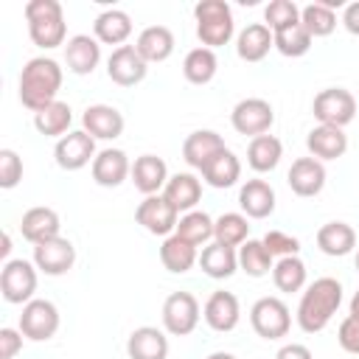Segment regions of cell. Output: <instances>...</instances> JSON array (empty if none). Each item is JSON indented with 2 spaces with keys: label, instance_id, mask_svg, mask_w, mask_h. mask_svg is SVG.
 Returning <instances> with one entry per match:
<instances>
[{
  "label": "cell",
  "instance_id": "1",
  "mask_svg": "<svg viewBox=\"0 0 359 359\" xmlns=\"http://www.w3.org/2000/svg\"><path fill=\"white\" fill-rule=\"evenodd\" d=\"M62 87V67L50 56H36L28 59L22 73H20V101L31 112L45 109L48 104L56 101V93Z\"/></svg>",
  "mask_w": 359,
  "mask_h": 359
},
{
  "label": "cell",
  "instance_id": "2",
  "mask_svg": "<svg viewBox=\"0 0 359 359\" xmlns=\"http://www.w3.org/2000/svg\"><path fill=\"white\" fill-rule=\"evenodd\" d=\"M339 303H342V283L337 278H317L314 283H309V289L300 297L297 325L306 334L323 331L331 323V317L337 314Z\"/></svg>",
  "mask_w": 359,
  "mask_h": 359
},
{
  "label": "cell",
  "instance_id": "3",
  "mask_svg": "<svg viewBox=\"0 0 359 359\" xmlns=\"http://www.w3.org/2000/svg\"><path fill=\"white\" fill-rule=\"evenodd\" d=\"M25 20H28V36L36 48H59L65 45V14L59 0H28L25 3Z\"/></svg>",
  "mask_w": 359,
  "mask_h": 359
},
{
  "label": "cell",
  "instance_id": "4",
  "mask_svg": "<svg viewBox=\"0 0 359 359\" xmlns=\"http://www.w3.org/2000/svg\"><path fill=\"white\" fill-rule=\"evenodd\" d=\"M194 20H196V36L202 48H222L233 39L236 22H233V8L224 0H202L194 6Z\"/></svg>",
  "mask_w": 359,
  "mask_h": 359
},
{
  "label": "cell",
  "instance_id": "5",
  "mask_svg": "<svg viewBox=\"0 0 359 359\" xmlns=\"http://www.w3.org/2000/svg\"><path fill=\"white\" fill-rule=\"evenodd\" d=\"M34 292H36V264L25 261V258H11L3 264V272H0V294L6 303H14V306H25L34 300Z\"/></svg>",
  "mask_w": 359,
  "mask_h": 359
},
{
  "label": "cell",
  "instance_id": "6",
  "mask_svg": "<svg viewBox=\"0 0 359 359\" xmlns=\"http://www.w3.org/2000/svg\"><path fill=\"white\" fill-rule=\"evenodd\" d=\"M311 112L314 118L323 123V126H348L356 115V98L353 93H348L345 87H325L314 95V104H311Z\"/></svg>",
  "mask_w": 359,
  "mask_h": 359
},
{
  "label": "cell",
  "instance_id": "7",
  "mask_svg": "<svg viewBox=\"0 0 359 359\" xmlns=\"http://www.w3.org/2000/svg\"><path fill=\"white\" fill-rule=\"evenodd\" d=\"M250 323H252V331L258 337L280 339L292 328V314H289V306L280 297H261L250 309Z\"/></svg>",
  "mask_w": 359,
  "mask_h": 359
},
{
  "label": "cell",
  "instance_id": "8",
  "mask_svg": "<svg viewBox=\"0 0 359 359\" xmlns=\"http://www.w3.org/2000/svg\"><path fill=\"white\" fill-rule=\"evenodd\" d=\"M20 331L31 342H45L59 331V309L50 300L34 297L31 303L22 306L20 314Z\"/></svg>",
  "mask_w": 359,
  "mask_h": 359
},
{
  "label": "cell",
  "instance_id": "9",
  "mask_svg": "<svg viewBox=\"0 0 359 359\" xmlns=\"http://www.w3.org/2000/svg\"><path fill=\"white\" fill-rule=\"evenodd\" d=\"M199 323V300L191 292H171L163 303V328L171 337H188Z\"/></svg>",
  "mask_w": 359,
  "mask_h": 359
},
{
  "label": "cell",
  "instance_id": "10",
  "mask_svg": "<svg viewBox=\"0 0 359 359\" xmlns=\"http://www.w3.org/2000/svg\"><path fill=\"white\" fill-rule=\"evenodd\" d=\"M275 121V112H272V104L264 101V98H244L233 107L230 112V123L238 135H250V137H258V135H266L269 126Z\"/></svg>",
  "mask_w": 359,
  "mask_h": 359
},
{
  "label": "cell",
  "instance_id": "11",
  "mask_svg": "<svg viewBox=\"0 0 359 359\" xmlns=\"http://www.w3.org/2000/svg\"><path fill=\"white\" fill-rule=\"evenodd\" d=\"M135 219H137V224H143L151 236H165V238H168V236H174V230H177L180 213H177V208H174L165 196L154 194V196H146V199L137 205Z\"/></svg>",
  "mask_w": 359,
  "mask_h": 359
},
{
  "label": "cell",
  "instance_id": "12",
  "mask_svg": "<svg viewBox=\"0 0 359 359\" xmlns=\"http://www.w3.org/2000/svg\"><path fill=\"white\" fill-rule=\"evenodd\" d=\"M53 157H56V165H59V168H65V171H79V168H84L87 163L95 160V137H90L84 129L67 132L65 137L56 140Z\"/></svg>",
  "mask_w": 359,
  "mask_h": 359
},
{
  "label": "cell",
  "instance_id": "13",
  "mask_svg": "<svg viewBox=\"0 0 359 359\" xmlns=\"http://www.w3.org/2000/svg\"><path fill=\"white\" fill-rule=\"evenodd\" d=\"M146 70H149V65L143 62V56L137 53L135 45H121V48H115V50L109 53V59H107V76H109L115 84H121V87H135V84H140V81L146 79Z\"/></svg>",
  "mask_w": 359,
  "mask_h": 359
},
{
  "label": "cell",
  "instance_id": "14",
  "mask_svg": "<svg viewBox=\"0 0 359 359\" xmlns=\"http://www.w3.org/2000/svg\"><path fill=\"white\" fill-rule=\"evenodd\" d=\"M34 264L45 275H53V278L65 275L76 264V247L62 236H56L50 241H42V244H34Z\"/></svg>",
  "mask_w": 359,
  "mask_h": 359
},
{
  "label": "cell",
  "instance_id": "15",
  "mask_svg": "<svg viewBox=\"0 0 359 359\" xmlns=\"http://www.w3.org/2000/svg\"><path fill=\"white\" fill-rule=\"evenodd\" d=\"M202 314H205V323H208L213 331L227 334V331H233V328L238 325V320H241V306H238V297H236L233 292H222V289H219V292H213V294L208 297Z\"/></svg>",
  "mask_w": 359,
  "mask_h": 359
},
{
  "label": "cell",
  "instance_id": "16",
  "mask_svg": "<svg viewBox=\"0 0 359 359\" xmlns=\"http://www.w3.org/2000/svg\"><path fill=\"white\" fill-rule=\"evenodd\" d=\"M65 62H67V70L76 73V76H90L98 62H101V45L95 36L90 34H76L67 39L65 45Z\"/></svg>",
  "mask_w": 359,
  "mask_h": 359
},
{
  "label": "cell",
  "instance_id": "17",
  "mask_svg": "<svg viewBox=\"0 0 359 359\" xmlns=\"http://www.w3.org/2000/svg\"><path fill=\"white\" fill-rule=\"evenodd\" d=\"M84 132L95 140H115L123 132V115L109 104H93L81 115Z\"/></svg>",
  "mask_w": 359,
  "mask_h": 359
},
{
  "label": "cell",
  "instance_id": "18",
  "mask_svg": "<svg viewBox=\"0 0 359 359\" xmlns=\"http://www.w3.org/2000/svg\"><path fill=\"white\" fill-rule=\"evenodd\" d=\"M222 149H227V146H224V140H222L219 132H213V129H196L182 143V160L191 168H199L202 171Z\"/></svg>",
  "mask_w": 359,
  "mask_h": 359
},
{
  "label": "cell",
  "instance_id": "19",
  "mask_svg": "<svg viewBox=\"0 0 359 359\" xmlns=\"http://www.w3.org/2000/svg\"><path fill=\"white\" fill-rule=\"evenodd\" d=\"M286 182L297 196H317L325 185V168L317 157H297L286 174Z\"/></svg>",
  "mask_w": 359,
  "mask_h": 359
},
{
  "label": "cell",
  "instance_id": "20",
  "mask_svg": "<svg viewBox=\"0 0 359 359\" xmlns=\"http://www.w3.org/2000/svg\"><path fill=\"white\" fill-rule=\"evenodd\" d=\"M132 174V163L121 149H104L93 160V180L101 188H118Z\"/></svg>",
  "mask_w": 359,
  "mask_h": 359
},
{
  "label": "cell",
  "instance_id": "21",
  "mask_svg": "<svg viewBox=\"0 0 359 359\" xmlns=\"http://www.w3.org/2000/svg\"><path fill=\"white\" fill-rule=\"evenodd\" d=\"M132 182L135 188L143 194V196H154L160 188H165L168 182V168H165V160L157 157V154H140L135 163H132Z\"/></svg>",
  "mask_w": 359,
  "mask_h": 359
},
{
  "label": "cell",
  "instance_id": "22",
  "mask_svg": "<svg viewBox=\"0 0 359 359\" xmlns=\"http://www.w3.org/2000/svg\"><path fill=\"white\" fill-rule=\"evenodd\" d=\"M59 213L53 208H45V205H36L31 210L22 213V222H20V233L22 238H28L31 244H42V241H50L59 236Z\"/></svg>",
  "mask_w": 359,
  "mask_h": 359
},
{
  "label": "cell",
  "instance_id": "23",
  "mask_svg": "<svg viewBox=\"0 0 359 359\" xmlns=\"http://www.w3.org/2000/svg\"><path fill=\"white\" fill-rule=\"evenodd\" d=\"M129 359H165L168 356V337L154 325H140L126 339Z\"/></svg>",
  "mask_w": 359,
  "mask_h": 359
},
{
  "label": "cell",
  "instance_id": "24",
  "mask_svg": "<svg viewBox=\"0 0 359 359\" xmlns=\"http://www.w3.org/2000/svg\"><path fill=\"white\" fill-rule=\"evenodd\" d=\"M238 205L247 219H266L275 210V191L266 180H247L238 191Z\"/></svg>",
  "mask_w": 359,
  "mask_h": 359
},
{
  "label": "cell",
  "instance_id": "25",
  "mask_svg": "<svg viewBox=\"0 0 359 359\" xmlns=\"http://www.w3.org/2000/svg\"><path fill=\"white\" fill-rule=\"evenodd\" d=\"M306 146L311 151V157H317L320 163L323 160H337L348 151V135L337 126H314L306 137Z\"/></svg>",
  "mask_w": 359,
  "mask_h": 359
},
{
  "label": "cell",
  "instance_id": "26",
  "mask_svg": "<svg viewBox=\"0 0 359 359\" xmlns=\"http://www.w3.org/2000/svg\"><path fill=\"white\" fill-rule=\"evenodd\" d=\"M93 31H95V39L104 42V45H123L129 36H132V17L121 8H107L95 17L93 22Z\"/></svg>",
  "mask_w": 359,
  "mask_h": 359
},
{
  "label": "cell",
  "instance_id": "27",
  "mask_svg": "<svg viewBox=\"0 0 359 359\" xmlns=\"http://www.w3.org/2000/svg\"><path fill=\"white\" fill-rule=\"evenodd\" d=\"M135 48H137V53L143 56L146 65H151V62H165V59L174 53V34H171V28H165V25H149V28L140 31Z\"/></svg>",
  "mask_w": 359,
  "mask_h": 359
},
{
  "label": "cell",
  "instance_id": "28",
  "mask_svg": "<svg viewBox=\"0 0 359 359\" xmlns=\"http://www.w3.org/2000/svg\"><path fill=\"white\" fill-rule=\"evenodd\" d=\"M272 48H275V34H272L264 22L247 25V28L238 34V39H236V53H238V59H244V62H261Z\"/></svg>",
  "mask_w": 359,
  "mask_h": 359
},
{
  "label": "cell",
  "instance_id": "29",
  "mask_svg": "<svg viewBox=\"0 0 359 359\" xmlns=\"http://www.w3.org/2000/svg\"><path fill=\"white\" fill-rule=\"evenodd\" d=\"M163 196L177 208V213L180 210H194L196 208V202L202 199V182L191 174V171H180V174H174V177H168V182H165V188H163Z\"/></svg>",
  "mask_w": 359,
  "mask_h": 359
},
{
  "label": "cell",
  "instance_id": "30",
  "mask_svg": "<svg viewBox=\"0 0 359 359\" xmlns=\"http://www.w3.org/2000/svg\"><path fill=\"white\" fill-rule=\"evenodd\" d=\"M196 264L202 266V272H205L208 278L222 280V278H230V275L236 272V266H238V252H236L233 247H224V244H219V241H210V244L202 247Z\"/></svg>",
  "mask_w": 359,
  "mask_h": 359
},
{
  "label": "cell",
  "instance_id": "31",
  "mask_svg": "<svg viewBox=\"0 0 359 359\" xmlns=\"http://www.w3.org/2000/svg\"><path fill=\"white\" fill-rule=\"evenodd\" d=\"M317 247L331 258H342L356 247V233L348 222H328L317 230Z\"/></svg>",
  "mask_w": 359,
  "mask_h": 359
},
{
  "label": "cell",
  "instance_id": "32",
  "mask_svg": "<svg viewBox=\"0 0 359 359\" xmlns=\"http://www.w3.org/2000/svg\"><path fill=\"white\" fill-rule=\"evenodd\" d=\"M280 157H283V143H280L275 135H258V137H252L250 146H247V163H250V168L258 171V174L272 171V168L280 163Z\"/></svg>",
  "mask_w": 359,
  "mask_h": 359
},
{
  "label": "cell",
  "instance_id": "33",
  "mask_svg": "<svg viewBox=\"0 0 359 359\" xmlns=\"http://www.w3.org/2000/svg\"><path fill=\"white\" fill-rule=\"evenodd\" d=\"M70 123H73V112L65 101H53L45 109L34 112V126L45 137H65L70 132Z\"/></svg>",
  "mask_w": 359,
  "mask_h": 359
},
{
  "label": "cell",
  "instance_id": "34",
  "mask_svg": "<svg viewBox=\"0 0 359 359\" xmlns=\"http://www.w3.org/2000/svg\"><path fill=\"white\" fill-rule=\"evenodd\" d=\"M202 177H205V182L213 185V188H230V185H236L238 177H241V163H238V157H236L230 149H222V151L202 168Z\"/></svg>",
  "mask_w": 359,
  "mask_h": 359
},
{
  "label": "cell",
  "instance_id": "35",
  "mask_svg": "<svg viewBox=\"0 0 359 359\" xmlns=\"http://www.w3.org/2000/svg\"><path fill=\"white\" fill-rule=\"evenodd\" d=\"M160 261H163V266H165L168 272L182 275V272H188V269L199 261V252H196L194 244L182 241L180 236H168V238L160 244Z\"/></svg>",
  "mask_w": 359,
  "mask_h": 359
},
{
  "label": "cell",
  "instance_id": "36",
  "mask_svg": "<svg viewBox=\"0 0 359 359\" xmlns=\"http://www.w3.org/2000/svg\"><path fill=\"white\" fill-rule=\"evenodd\" d=\"M174 236H180L182 241L194 244V247H205L213 238V219L205 210H188L185 216H180Z\"/></svg>",
  "mask_w": 359,
  "mask_h": 359
},
{
  "label": "cell",
  "instance_id": "37",
  "mask_svg": "<svg viewBox=\"0 0 359 359\" xmlns=\"http://www.w3.org/2000/svg\"><path fill=\"white\" fill-rule=\"evenodd\" d=\"M216 53L210 48H194L185 53V62H182V76L191 81V84H208L213 76H216Z\"/></svg>",
  "mask_w": 359,
  "mask_h": 359
},
{
  "label": "cell",
  "instance_id": "38",
  "mask_svg": "<svg viewBox=\"0 0 359 359\" xmlns=\"http://www.w3.org/2000/svg\"><path fill=\"white\" fill-rule=\"evenodd\" d=\"M250 236V222L244 213H222L213 222V241L224 247H241Z\"/></svg>",
  "mask_w": 359,
  "mask_h": 359
},
{
  "label": "cell",
  "instance_id": "39",
  "mask_svg": "<svg viewBox=\"0 0 359 359\" xmlns=\"http://www.w3.org/2000/svg\"><path fill=\"white\" fill-rule=\"evenodd\" d=\"M238 266H241L250 278H264V275H269V269H272L275 264H272V252L264 247V241L247 238V241L238 247Z\"/></svg>",
  "mask_w": 359,
  "mask_h": 359
},
{
  "label": "cell",
  "instance_id": "40",
  "mask_svg": "<svg viewBox=\"0 0 359 359\" xmlns=\"http://www.w3.org/2000/svg\"><path fill=\"white\" fill-rule=\"evenodd\" d=\"M300 22L311 34V39H317V36H328L337 28V14L325 3H309L300 8Z\"/></svg>",
  "mask_w": 359,
  "mask_h": 359
},
{
  "label": "cell",
  "instance_id": "41",
  "mask_svg": "<svg viewBox=\"0 0 359 359\" xmlns=\"http://www.w3.org/2000/svg\"><path fill=\"white\" fill-rule=\"evenodd\" d=\"M272 280H275V286L280 292H300L306 286V264L297 255L280 258L272 266Z\"/></svg>",
  "mask_w": 359,
  "mask_h": 359
},
{
  "label": "cell",
  "instance_id": "42",
  "mask_svg": "<svg viewBox=\"0 0 359 359\" xmlns=\"http://www.w3.org/2000/svg\"><path fill=\"white\" fill-rule=\"evenodd\" d=\"M275 48H278L283 56L297 59V56L309 53V48H311V34L303 28V22H294V25H289V28L275 31Z\"/></svg>",
  "mask_w": 359,
  "mask_h": 359
},
{
  "label": "cell",
  "instance_id": "43",
  "mask_svg": "<svg viewBox=\"0 0 359 359\" xmlns=\"http://www.w3.org/2000/svg\"><path fill=\"white\" fill-rule=\"evenodd\" d=\"M264 25L275 34L280 28H289L294 22H300V8L292 3V0H272L266 8H264Z\"/></svg>",
  "mask_w": 359,
  "mask_h": 359
},
{
  "label": "cell",
  "instance_id": "44",
  "mask_svg": "<svg viewBox=\"0 0 359 359\" xmlns=\"http://www.w3.org/2000/svg\"><path fill=\"white\" fill-rule=\"evenodd\" d=\"M22 180V160L14 149H0V188H14Z\"/></svg>",
  "mask_w": 359,
  "mask_h": 359
},
{
  "label": "cell",
  "instance_id": "45",
  "mask_svg": "<svg viewBox=\"0 0 359 359\" xmlns=\"http://www.w3.org/2000/svg\"><path fill=\"white\" fill-rule=\"evenodd\" d=\"M261 241H264V247L272 252V258H275V255L289 258V255H297V252H300V241H297L294 236L283 233V230H269Z\"/></svg>",
  "mask_w": 359,
  "mask_h": 359
},
{
  "label": "cell",
  "instance_id": "46",
  "mask_svg": "<svg viewBox=\"0 0 359 359\" xmlns=\"http://www.w3.org/2000/svg\"><path fill=\"white\" fill-rule=\"evenodd\" d=\"M337 339H339L342 351L359 356V317H351V314H348V317L339 323V334H337Z\"/></svg>",
  "mask_w": 359,
  "mask_h": 359
},
{
  "label": "cell",
  "instance_id": "47",
  "mask_svg": "<svg viewBox=\"0 0 359 359\" xmlns=\"http://www.w3.org/2000/svg\"><path fill=\"white\" fill-rule=\"evenodd\" d=\"M22 351V331L0 328V359H14Z\"/></svg>",
  "mask_w": 359,
  "mask_h": 359
},
{
  "label": "cell",
  "instance_id": "48",
  "mask_svg": "<svg viewBox=\"0 0 359 359\" xmlns=\"http://www.w3.org/2000/svg\"><path fill=\"white\" fill-rule=\"evenodd\" d=\"M275 359H314V356H311V351H309L306 345H300V342H289V345H283V348L278 351Z\"/></svg>",
  "mask_w": 359,
  "mask_h": 359
},
{
  "label": "cell",
  "instance_id": "49",
  "mask_svg": "<svg viewBox=\"0 0 359 359\" xmlns=\"http://www.w3.org/2000/svg\"><path fill=\"white\" fill-rule=\"evenodd\" d=\"M342 25H345L353 36H359V0L351 3V6H345V11H342Z\"/></svg>",
  "mask_w": 359,
  "mask_h": 359
},
{
  "label": "cell",
  "instance_id": "50",
  "mask_svg": "<svg viewBox=\"0 0 359 359\" xmlns=\"http://www.w3.org/2000/svg\"><path fill=\"white\" fill-rule=\"evenodd\" d=\"M351 317H359V289H356V294L351 297Z\"/></svg>",
  "mask_w": 359,
  "mask_h": 359
},
{
  "label": "cell",
  "instance_id": "51",
  "mask_svg": "<svg viewBox=\"0 0 359 359\" xmlns=\"http://www.w3.org/2000/svg\"><path fill=\"white\" fill-rule=\"evenodd\" d=\"M8 250H11V238H8V233H3V247H0V255L6 258V255H8Z\"/></svg>",
  "mask_w": 359,
  "mask_h": 359
},
{
  "label": "cell",
  "instance_id": "52",
  "mask_svg": "<svg viewBox=\"0 0 359 359\" xmlns=\"http://www.w3.org/2000/svg\"><path fill=\"white\" fill-rule=\"evenodd\" d=\"M208 359H236L233 353H227V351H216V353H210Z\"/></svg>",
  "mask_w": 359,
  "mask_h": 359
},
{
  "label": "cell",
  "instance_id": "53",
  "mask_svg": "<svg viewBox=\"0 0 359 359\" xmlns=\"http://www.w3.org/2000/svg\"><path fill=\"white\" fill-rule=\"evenodd\" d=\"M353 264H356V272H359V252H356V258H353Z\"/></svg>",
  "mask_w": 359,
  "mask_h": 359
}]
</instances>
